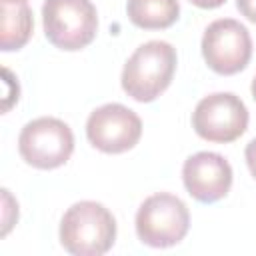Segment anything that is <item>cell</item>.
Returning <instances> with one entry per match:
<instances>
[{"instance_id":"obj_9","label":"cell","mask_w":256,"mask_h":256,"mask_svg":"<svg viewBox=\"0 0 256 256\" xmlns=\"http://www.w3.org/2000/svg\"><path fill=\"white\" fill-rule=\"evenodd\" d=\"M182 180L188 194L202 202L212 204L222 200L232 186V166L222 154L196 152L186 158L182 166Z\"/></svg>"},{"instance_id":"obj_13","label":"cell","mask_w":256,"mask_h":256,"mask_svg":"<svg viewBox=\"0 0 256 256\" xmlns=\"http://www.w3.org/2000/svg\"><path fill=\"white\" fill-rule=\"evenodd\" d=\"M244 158H246V164H248V170L250 174L256 178V138L250 140L246 144V150H244Z\"/></svg>"},{"instance_id":"obj_16","label":"cell","mask_w":256,"mask_h":256,"mask_svg":"<svg viewBox=\"0 0 256 256\" xmlns=\"http://www.w3.org/2000/svg\"><path fill=\"white\" fill-rule=\"evenodd\" d=\"M250 90H252V98L256 100V76H254V80H252V88H250Z\"/></svg>"},{"instance_id":"obj_7","label":"cell","mask_w":256,"mask_h":256,"mask_svg":"<svg viewBox=\"0 0 256 256\" xmlns=\"http://www.w3.org/2000/svg\"><path fill=\"white\" fill-rule=\"evenodd\" d=\"M202 56L222 76L244 70L252 58V38L244 24L234 18H218L204 30Z\"/></svg>"},{"instance_id":"obj_17","label":"cell","mask_w":256,"mask_h":256,"mask_svg":"<svg viewBox=\"0 0 256 256\" xmlns=\"http://www.w3.org/2000/svg\"><path fill=\"white\" fill-rule=\"evenodd\" d=\"M14 2H28V0H14Z\"/></svg>"},{"instance_id":"obj_11","label":"cell","mask_w":256,"mask_h":256,"mask_svg":"<svg viewBox=\"0 0 256 256\" xmlns=\"http://www.w3.org/2000/svg\"><path fill=\"white\" fill-rule=\"evenodd\" d=\"M128 18L144 30H164L178 20V0H128Z\"/></svg>"},{"instance_id":"obj_12","label":"cell","mask_w":256,"mask_h":256,"mask_svg":"<svg viewBox=\"0 0 256 256\" xmlns=\"http://www.w3.org/2000/svg\"><path fill=\"white\" fill-rule=\"evenodd\" d=\"M236 8L244 18L256 24V0H236Z\"/></svg>"},{"instance_id":"obj_2","label":"cell","mask_w":256,"mask_h":256,"mask_svg":"<svg viewBox=\"0 0 256 256\" xmlns=\"http://www.w3.org/2000/svg\"><path fill=\"white\" fill-rule=\"evenodd\" d=\"M176 50L164 40H150L134 50L122 70V88L136 102L156 100L172 82Z\"/></svg>"},{"instance_id":"obj_3","label":"cell","mask_w":256,"mask_h":256,"mask_svg":"<svg viewBox=\"0 0 256 256\" xmlns=\"http://www.w3.org/2000/svg\"><path fill=\"white\" fill-rule=\"evenodd\" d=\"M42 24L52 46L68 52L82 50L98 30L96 6L90 0H44Z\"/></svg>"},{"instance_id":"obj_10","label":"cell","mask_w":256,"mask_h":256,"mask_svg":"<svg viewBox=\"0 0 256 256\" xmlns=\"http://www.w3.org/2000/svg\"><path fill=\"white\" fill-rule=\"evenodd\" d=\"M0 48L4 52L20 50L32 34L34 20L28 2H14V0H0Z\"/></svg>"},{"instance_id":"obj_5","label":"cell","mask_w":256,"mask_h":256,"mask_svg":"<svg viewBox=\"0 0 256 256\" xmlns=\"http://www.w3.org/2000/svg\"><path fill=\"white\" fill-rule=\"evenodd\" d=\"M22 160L40 170H52L68 162L74 152V134L58 118L42 116L28 122L18 136Z\"/></svg>"},{"instance_id":"obj_4","label":"cell","mask_w":256,"mask_h":256,"mask_svg":"<svg viewBox=\"0 0 256 256\" xmlns=\"http://www.w3.org/2000/svg\"><path fill=\"white\" fill-rule=\"evenodd\" d=\"M190 228L186 204L168 192L148 196L136 212V234L142 244L168 248L184 240Z\"/></svg>"},{"instance_id":"obj_8","label":"cell","mask_w":256,"mask_h":256,"mask_svg":"<svg viewBox=\"0 0 256 256\" xmlns=\"http://www.w3.org/2000/svg\"><path fill=\"white\" fill-rule=\"evenodd\" d=\"M86 136L100 152L122 154L138 144L142 136V120L124 104L110 102L96 108L88 116Z\"/></svg>"},{"instance_id":"obj_14","label":"cell","mask_w":256,"mask_h":256,"mask_svg":"<svg viewBox=\"0 0 256 256\" xmlns=\"http://www.w3.org/2000/svg\"><path fill=\"white\" fill-rule=\"evenodd\" d=\"M2 196H4V228H2V236H6L8 234V230H10V226H12V218H8V210L12 208L10 206V202H12V196H10V192L4 188L2 190Z\"/></svg>"},{"instance_id":"obj_15","label":"cell","mask_w":256,"mask_h":256,"mask_svg":"<svg viewBox=\"0 0 256 256\" xmlns=\"http://www.w3.org/2000/svg\"><path fill=\"white\" fill-rule=\"evenodd\" d=\"M194 6H198V8H206V10H212V8H218V6H222L226 0H190Z\"/></svg>"},{"instance_id":"obj_1","label":"cell","mask_w":256,"mask_h":256,"mask_svg":"<svg viewBox=\"0 0 256 256\" xmlns=\"http://www.w3.org/2000/svg\"><path fill=\"white\" fill-rule=\"evenodd\" d=\"M116 240L112 212L94 200L72 204L60 220V242L74 256H102Z\"/></svg>"},{"instance_id":"obj_6","label":"cell","mask_w":256,"mask_h":256,"mask_svg":"<svg viewBox=\"0 0 256 256\" xmlns=\"http://www.w3.org/2000/svg\"><path fill=\"white\" fill-rule=\"evenodd\" d=\"M192 128L208 142H234L248 128V108L232 92L208 94L192 112Z\"/></svg>"}]
</instances>
